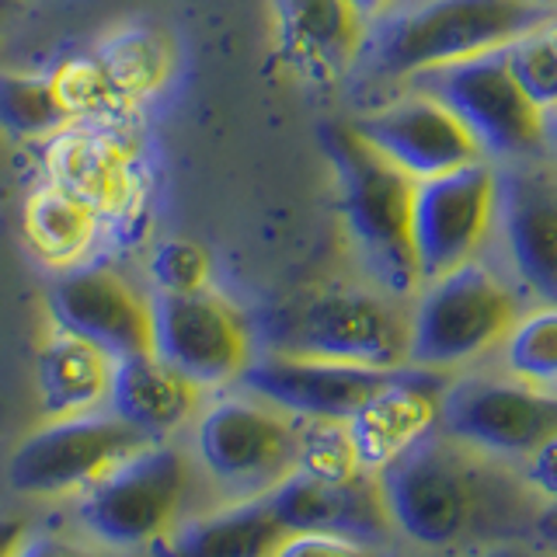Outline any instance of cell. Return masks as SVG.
I'll return each mask as SVG.
<instances>
[{
  "mask_svg": "<svg viewBox=\"0 0 557 557\" xmlns=\"http://www.w3.org/2000/svg\"><path fill=\"white\" fill-rule=\"evenodd\" d=\"M376 484L391 527L425 547L460 544L516 502H527L502 457L435 425L383 463Z\"/></svg>",
  "mask_w": 557,
  "mask_h": 557,
  "instance_id": "6da1fadb",
  "label": "cell"
},
{
  "mask_svg": "<svg viewBox=\"0 0 557 557\" xmlns=\"http://www.w3.org/2000/svg\"><path fill=\"white\" fill-rule=\"evenodd\" d=\"M321 144L335 168L345 234L359 265L380 293L394 300L414 296L422 286L411 251L414 178L380 157L348 122H327Z\"/></svg>",
  "mask_w": 557,
  "mask_h": 557,
  "instance_id": "7a4b0ae2",
  "label": "cell"
},
{
  "mask_svg": "<svg viewBox=\"0 0 557 557\" xmlns=\"http://www.w3.org/2000/svg\"><path fill=\"white\" fill-rule=\"evenodd\" d=\"M540 22L544 11L530 0H422L376 17L373 28H366L359 60L373 77L411 81L425 70L505 49Z\"/></svg>",
  "mask_w": 557,
  "mask_h": 557,
  "instance_id": "3957f363",
  "label": "cell"
},
{
  "mask_svg": "<svg viewBox=\"0 0 557 557\" xmlns=\"http://www.w3.org/2000/svg\"><path fill=\"white\" fill-rule=\"evenodd\" d=\"M272 348L366 370H400L408 362V313L380 289H321L278 313Z\"/></svg>",
  "mask_w": 557,
  "mask_h": 557,
  "instance_id": "277c9868",
  "label": "cell"
},
{
  "mask_svg": "<svg viewBox=\"0 0 557 557\" xmlns=\"http://www.w3.org/2000/svg\"><path fill=\"white\" fill-rule=\"evenodd\" d=\"M516 321V293L474 258L418 286V304L408 313V362L418 370H453L505 342Z\"/></svg>",
  "mask_w": 557,
  "mask_h": 557,
  "instance_id": "5b68a950",
  "label": "cell"
},
{
  "mask_svg": "<svg viewBox=\"0 0 557 557\" xmlns=\"http://www.w3.org/2000/svg\"><path fill=\"white\" fill-rule=\"evenodd\" d=\"M411 87L440 98L478 139L481 153L502 157V161H527L547 147L544 112L512 77L505 49L414 74Z\"/></svg>",
  "mask_w": 557,
  "mask_h": 557,
  "instance_id": "8992f818",
  "label": "cell"
},
{
  "mask_svg": "<svg viewBox=\"0 0 557 557\" xmlns=\"http://www.w3.org/2000/svg\"><path fill=\"white\" fill-rule=\"evenodd\" d=\"M199 457L231 498H261L296 470L300 418L258 397H226L213 405L196 432Z\"/></svg>",
  "mask_w": 557,
  "mask_h": 557,
  "instance_id": "52a82bcc",
  "label": "cell"
},
{
  "mask_svg": "<svg viewBox=\"0 0 557 557\" xmlns=\"http://www.w3.org/2000/svg\"><path fill=\"white\" fill-rule=\"evenodd\" d=\"M498 216V174L492 164L467 168L414 182L411 251L418 278H440L474 261Z\"/></svg>",
  "mask_w": 557,
  "mask_h": 557,
  "instance_id": "ba28073f",
  "label": "cell"
},
{
  "mask_svg": "<svg viewBox=\"0 0 557 557\" xmlns=\"http://www.w3.org/2000/svg\"><path fill=\"white\" fill-rule=\"evenodd\" d=\"M188 487V460L171 446L129 453L81 502V519L101 544L139 547L164 536Z\"/></svg>",
  "mask_w": 557,
  "mask_h": 557,
  "instance_id": "9c48e42d",
  "label": "cell"
},
{
  "mask_svg": "<svg viewBox=\"0 0 557 557\" xmlns=\"http://www.w3.org/2000/svg\"><path fill=\"white\" fill-rule=\"evenodd\" d=\"M144 432L122 422L119 414H70L39 429L11 457V487L25 495H63L95 484L129 453L144 449Z\"/></svg>",
  "mask_w": 557,
  "mask_h": 557,
  "instance_id": "30bf717a",
  "label": "cell"
},
{
  "mask_svg": "<svg viewBox=\"0 0 557 557\" xmlns=\"http://www.w3.org/2000/svg\"><path fill=\"white\" fill-rule=\"evenodd\" d=\"M153 356L196 387L237 380L251 359V335L240 313L216 293H157L150 300Z\"/></svg>",
  "mask_w": 557,
  "mask_h": 557,
  "instance_id": "8fae6325",
  "label": "cell"
},
{
  "mask_svg": "<svg viewBox=\"0 0 557 557\" xmlns=\"http://www.w3.org/2000/svg\"><path fill=\"white\" fill-rule=\"evenodd\" d=\"M435 425L495 457H527L557 432V394L516 376H467L443 391Z\"/></svg>",
  "mask_w": 557,
  "mask_h": 557,
  "instance_id": "7c38bea8",
  "label": "cell"
},
{
  "mask_svg": "<svg viewBox=\"0 0 557 557\" xmlns=\"http://www.w3.org/2000/svg\"><path fill=\"white\" fill-rule=\"evenodd\" d=\"M348 126L414 182L484 161L478 139L467 133L463 122L440 98L418 87L380 109L356 115Z\"/></svg>",
  "mask_w": 557,
  "mask_h": 557,
  "instance_id": "4fadbf2b",
  "label": "cell"
},
{
  "mask_svg": "<svg viewBox=\"0 0 557 557\" xmlns=\"http://www.w3.org/2000/svg\"><path fill=\"white\" fill-rule=\"evenodd\" d=\"M391 376L394 370H366V366L324 362L272 348V352L251 356L237 373V383L244 394L300 418V422H310V418L348 422Z\"/></svg>",
  "mask_w": 557,
  "mask_h": 557,
  "instance_id": "5bb4252c",
  "label": "cell"
},
{
  "mask_svg": "<svg viewBox=\"0 0 557 557\" xmlns=\"http://www.w3.org/2000/svg\"><path fill=\"white\" fill-rule=\"evenodd\" d=\"M49 313L57 331L95 345L112 362L153 352L150 300L112 269L74 265L49 286Z\"/></svg>",
  "mask_w": 557,
  "mask_h": 557,
  "instance_id": "9a60e30c",
  "label": "cell"
},
{
  "mask_svg": "<svg viewBox=\"0 0 557 557\" xmlns=\"http://www.w3.org/2000/svg\"><path fill=\"white\" fill-rule=\"evenodd\" d=\"M502 240L509 261L540 304L557 307V171L533 157L498 178Z\"/></svg>",
  "mask_w": 557,
  "mask_h": 557,
  "instance_id": "2e32d148",
  "label": "cell"
},
{
  "mask_svg": "<svg viewBox=\"0 0 557 557\" xmlns=\"http://www.w3.org/2000/svg\"><path fill=\"white\" fill-rule=\"evenodd\" d=\"M265 498L286 533H338L370 547L391 536V516L380 484L366 470L348 481H321L293 470Z\"/></svg>",
  "mask_w": 557,
  "mask_h": 557,
  "instance_id": "e0dca14e",
  "label": "cell"
},
{
  "mask_svg": "<svg viewBox=\"0 0 557 557\" xmlns=\"http://www.w3.org/2000/svg\"><path fill=\"white\" fill-rule=\"evenodd\" d=\"M443 391L446 383L443 376H435V370H418V366L414 373L394 370V376L348 418L359 467L380 470L400 449H408L418 435H425L440 418Z\"/></svg>",
  "mask_w": 557,
  "mask_h": 557,
  "instance_id": "ac0fdd59",
  "label": "cell"
},
{
  "mask_svg": "<svg viewBox=\"0 0 557 557\" xmlns=\"http://www.w3.org/2000/svg\"><path fill=\"white\" fill-rule=\"evenodd\" d=\"M278 42L307 77H338L359 60L366 17L348 0H272Z\"/></svg>",
  "mask_w": 557,
  "mask_h": 557,
  "instance_id": "d6986e66",
  "label": "cell"
},
{
  "mask_svg": "<svg viewBox=\"0 0 557 557\" xmlns=\"http://www.w3.org/2000/svg\"><path fill=\"white\" fill-rule=\"evenodd\" d=\"M109 408L122 422H129L157 443L161 435L185 425L196 414L199 387L178 370H171L164 359L144 352L112 362Z\"/></svg>",
  "mask_w": 557,
  "mask_h": 557,
  "instance_id": "ffe728a7",
  "label": "cell"
},
{
  "mask_svg": "<svg viewBox=\"0 0 557 557\" xmlns=\"http://www.w3.org/2000/svg\"><path fill=\"white\" fill-rule=\"evenodd\" d=\"M283 536L286 527L261 495L226 512L185 522L164 544L161 557H272Z\"/></svg>",
  "mask_w": 557,
  "mask_h": 557,
  "instance_id": "44dd1931",
  "label": "cell"
},
{
  "mask_svg": "<svg viewBox=\"0 0 557 557\" xmlns=\"http://www.w3.org/2000/svg\"><path fill=\"white\" fill-rule=\"evenodd\" d=\"M112 359L66 331H57L39 356V394L49 418L95 411L109 400Z\"/></svg>",
  "mask_w": 557,
  "mask_h": 557,
  "instance_id": "7402d4cb",
  "label": "cell"
},
{
  "mask_svg": "<svg viewBox=\"0 0 557 557\" xmlns=\"http://www.w3.org/2000/svg\"><path fill=\"white\" fill-rule=\"evenodd\" d=\"M66 122V98L57 81L0 74V126L14 136H46Z\"/></svg>",
  "mask_w": 557,
  "mask_h": 557,
  "instance_id": "603a6c76",
  "label": "cell"
},
{
  "mask_svg": "<svg viewBox=\"0 0 557 557\" xmlns=\"http://www.w3.org/2000/svg\"><path fill=\"white\" fill-rule=\"evenodd\" d=\"M505 370L530 387H557V307L536 310L509 327Z\"/></svg>",
  "mask_w": 557,
  "mask_h": 557,
  "instance_id": "cb8c5ba5",
  "label": "cell"
},
{
  "mask_svg": "<svg viewBox=\"0 0 557 557\" xmlns=\"http://www.w3.org/2000/svg\"><path fill=\"white\" fill-rule=\"evenodd\" d=\"M505 63L540 112L557 109V22H540L505 46Z\"/></svg>",
  "mask_w": 557,
  "mask_h": 557,
  "instance_id": "d4e9b609",
  "label": "cell"
},
{
  "mask_svg": "<svg viewBox=\"0 0 557 557\" xmlns=\"http://www.w3.org/2000/svg\"><path fill=\"white\" fill-rule=\"evenodd\" d=\"M296 470L321 481H348L359 474V457L348 435V422H331V418H310L300 422V457Z\"/></svg>",
  "mask_w": 557,
  "mask_h": 557,
  "instance_id": "484cf974",
  "label": "cell"
},
{
  "mask_svg": "<svg viewBox=\"0 0 557 557\" xmlns=\"http://www.w3.org/2000/svg\"><path fill=\"white\" fill-rule=\"evenodd\" d=\"M28 231L42 255L70 261L91 237V213L70 196H42L28 213Z\"/></svg>",
  "mask_w": 557,
  "mask_h": 557,
  "instance_id": "4316f807",
  "label": "cell"
},
{
  "mask_svg": "<svg viewBox=\"0 0 557 557\" xmlns=\"http://www.w3.org/2000/svg\"><path fill=\"white\" fill-rule=\"evenodd\" d=\"M209 258L191 240H164L150 258V275L157 293H191L206 286Z\"/></svg>",
  "mask_w": 557,
  "mask_h": 557,
  "instance_id": "83f0119b",
  "label": "cell"
},
{
  "mask_svg": "<svg viewBox=\"0 0 557 557\" xmlns=\"http://www.w3.org/2000/svg\"><path fill=\"white\" fill-rule=\"evenodd\" d=\"M272 557H376V550L338 533H286Z\"/></svg>",
  "mask_w": 557,
  "mask_h": 557,
  "instance_id": "f1b7e54d",
  "label": "cell"
},
{
  "mask_svg": "<svg viewBox=\"0 0 557 557\" xmlns=\"http://www.w3.org/2000/svg\"><path fill=\"white\" fill-rule=\"evenodd\" d=\"M522 481L530 484V492L544 495L547 502H557V432H550L544 443H536L527 453Z\"/></svg>",
  "mask_w": 557,
  "mask_h": 557,
  "instance_id": "f546056e",
  "label": "cell"
},
{
  "mask_svg": "<svg viewBox=\"0 0 557 557\" xmlns=\"http://www.w3.org/2000/svg\"><path fill=\"white\" fill-rule=\"evenodd\" d=\"M17 557H95L87 554L74 544H66V540H52V536H35V540H25Z\"/></svg>",
  "mask_w": 557,
  "mask_h": 557,
  "instance_id": "4dcf8cb0",
  "label": "cell"
},
{
  "mask_svg": "<svg viewBox=\"0 0 557 557\" xmlns=\"http://www.w3.org/2000/svg\"><path fill=\"white\" fill-rule=\"evenodd\" d=\"M28 540V527L22 519H0V557H17Z\"/></svg>",
  "mask_w": 557,
  "mask_h": 557,
  "instance_id": "1f68e13d",
  "label": "cell"
},
{
  "mask_svg": "<svg viewBox=\"0 0 557 557\" xmlns=\"http://www.w3.org/2000/svg\"><path fill=\"white\" fill-rule=\"evenodd\" d=\"M536 536L550 554H557V502H550L547 509L536 516Z\"/></svg>",
  "mask_w": 557,
  "mask_h": 557,
  "instance_id": "d6a6232c",
  "label": "cell"
},
{
  "mask_svg": "<svg viewBox=\"0 0 557 557\" xmlns=\"http://www.w3.org/2000/svg\"><path fill=\"white\" fill-rule=\"evenodd\" d=\"M348 4H352L366 17V25H370V22H376V17L387 14V11H394L397 0H348Z\"/></svg>",
  "mask_w": 557,
  "mask_h": 557,
  "instance_id": "836d02e7",
  "label": "cell"
},
{
  "mask_svg": "<svg viewBox=\"0 0 557 557\" xmlns=\"http://www.w3.org/2000/svg\"><path fill=\"white\" fill-rule=\"evenodd\" d=\"M544 136H547V147L557 153V109L544 112Z\"/></svg>",
  "mask_w": 557,
  "mask_h": 557,
  "instance_id": "e575fe53",
  "label": "cell"
},
{
  "mask_svg": "<svg viewBox=\"0 0 557 557\" xmlns=\"http://www.w3.org/2000/svg\"><path fill=\"white\" fill-rule=\"evenodd\" d=\"M17 11V0H0V28L8 25V17Z\"/></svg>",
  "mask_w": 557,
  "mask_h": 557,
  "instance_id": "d590c367",
  "label": "cell"
},
{
  "mask_svg": "<svg viewBox=\"0 0 557 557\" xmlns=\"http://www.w3.org/2000/svg\"><path fill=\"white\" fill-rule=\"evenodd\" d=\"M484 557H522L516 547H495L492 554H484Z\"/></svg>",
  "mask_w": 557,
  "mask_h": 557,
  "instance_id": "8d00e7d4",
  "label": "cell"
},
{
  "mask_svg": "<svg viewBox=\"0 0 557 557\" xmlns=\"http://www.w3.org/2000/svg\"><path fill=\"white\" fill-rule=\"evenodd\" d=\"M530 4H536L540 11H547V8H557V0H530Z\"/></svg>",
  "mask_w": 557,
  "mask_h": 557,
  "instance_id": "74e56055",
  "label": "cell"
},
{
  "mask_svg": "<svg viewBox=\"0 0 557 557\" xmlns=\"http://www.w3.org/2000/svg\"><path fill=\"white\" fill-rule=\"evenodd\" d=\"M547 557H557V554H550V550H547Z\"/></svg>",
  "mask_w": 557,
  "mask_h": 557,
  "instance_id": "f35d334b",
  "label": "cell"
}]
</instances>
